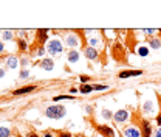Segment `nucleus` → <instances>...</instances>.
<instances>
[{
	"label": "nucleus",
	"mask_w": 161,
	"mask_h": 137,
	"mask_svg": "<svg viewBox=\"0 0 161 137\" xmlns=\"http://www.w3.org/2000/svg\"><path fill=\"white\" fill-rule=\"evenodd\" d=\"M65 107L62 104H53V106H48L45 109V115L48 118H53V120H59L65 115Z\"/></svg>",
	"instance_id": "f257e3e1"
},
{
	"label": "nucleus",
	"mask_w": 161,
	"mask_h": 137,
	"mask_svg": "<svg viewBox=\"0 0 161 137\" xmlns=\"http://www.w3.org/2000/svg\"><path fill=\"white\" fill-rule=\"evenodd\" d=\"M47 48H48V53L53 54V56H56V54H61V53L64 51L62 42H61L59 39H51L50 42H48V45H47Z\"/></svg>",
	"instance_id": "f03ea898"
},
{
	"label": "nucleus",
	"mask_w": 161,
	"mask_h": 137,
	"mask_svg": "<svg viewBox=\"0 0 161 137\" xmlns=\"http://www.w3.org/2000/svg\"><path fill=\"white\" fill-rule=\"evenodd\" d=\"M113 120L116 123H124V121L129 120V112L126 111V109H119V111H116L113 114Z\"/></svg>",
	"instance_id": "7ed1b4c3"
},
{
	"label": "nucleus",
	"mask_w": 161,
	"mask_h": 137,
	"mask_svg": "<svg viewBox=\"0 0 161 137\" xmlns=\"http://www.w3.org/2000/svg\"><path fill=\"white\" fill-rule=\"evenodd\" d=\"M84 54H85V58L87 59H91V61H96L98 58H99V53H98V50L96 48H93V47H85V50H84Z\"/></svg>",
	"instance_id": "20e7f679"
},
{
	"label": "nucleus",
	"mask_w": 161,
	"mask_h": 137,
	"mask_svg": "<svg viewBox=\"0 0 161 137\" xmlns=\"http://www.w3.org/2000/svg\"><path fill=\"white\" fill-rule=\"evenodd\" d=\"M143 134H141V131L136 128V126H127V128H124V137H141Z\"/></svg>",
	"instance_id": "39448f33"
},
{
	"label": "nucleus",
	"mask_w": 161,
	"mask_h": 137,
	"mask_svg": "<svg viewBox=\"0 0 161 137\" xmlns=\"http://www.w3.org/2000/svg\"><path fill=\"white\" fill-rule=\"evenodd\" d=\"M98 132L104 137H115V132L110 126H107V125H98Z\"/></svg>",
	"instance_id": "423d86ee"
},
{
	"label": "nucleus",
	"mask_w": 161,
	"mask_h": 137,
	"mask_svg": "<svg viewBox=\"0 0 161 137\" xmlns=\"http://www.w3.org/2000/svg\"><path fill=\"white\" fill-rule=\"evenodd\" d=\"M65 42H67V45H68V47H71V48L74 50V47L79 45V39H77V36L68 33V34L65 36Z\"/></svg>",
	"instance_id": "0eeeda50"
},
{
	"label": "nucleus",
	"mask_w": 161,
	"mask_h": 137,
	"mask_svg": "<svg viewBox=\"0 0 161 137\" xmlns=\"http://www.w3.org/2000/svg\"><path fill=\"white\" fill-rule=\"evenodd\" d=\"M143 75V70H123L121 73H118L119 78H132V76H140Z\"/></svg>",
	"instance_id": "6e6552de"
},
{
	"label": "nucleus",
	"mask_w": 161,
	"mask_h": 137,
	"mask_svg": "<svg viewBox=\"0 0 161 137\" xmlns=\"http://www.w3.org/2000/svg\"><path fill=\"white\" fill-rule=\"evenodd\" d=\"M155 107H156V104H155L152 100H147V101L143 103V112H146V114H152V112L155 111Z\"/></svg>",
	"instance_id": "1a4fd4ad"
},
{
	"label": "nucleus",
	"mask_w": 161,
	"mask_h": 137,
	"mask_svg": "<svg viewBox=\"0 0 161 137\" xmlns=\"http://www.w3.org/2000/svg\"><path fill=\"white\" fill-rule=\"evenodd\" d=\"M48 30H37V42L40 44V47H44V42L48 39Z\"/></svg>",
	"instance_id": "9d476101"
},
{
	"label": "nucleus",
	"mask_w": 161,
	"mask_h": 137,
	"mask_svg": "<svg viewBox=\"0 0 161 137\" xmlns=\"http://www.w3.org/2000/svg\"><path fill=\"white\" fill-rule=\"evenodd\" d=\"M80 58V54L77 50H70L68 53H67V59H68V62H77Z\"/></svg>",
	"instance_id": "9b49d317"
},
{
	"label": "nucleus",
	"mask_w": 161,
	"mask_h": 137,
	"mask_svg": "<svg viewBox=\"0 0 161 137\" xmlns=\"http://www.w3.org/2000/svg\"><path fill=\"white\" fill-rule=\"evenodd\" d=\"M152 135V126L147 120H143V137H150Z\"/></svg>",
	"instance_id": "f8f14e48"
},
{
	"label": "nucleus",
	"mask_w": 161,
	"mask_h": 137,
	"mask_svg": "<svg viewBox=\"0 0 161 137\" xmlns=\"http://www.w3.org/2000/svg\"><path fill=\"white\" fill-rule=\"evenodd\" d=\"M40 67H42L44 70H53V67H54V62H53V59L45 58V59L40 61Z\"/></svg>",
	"instance_id": "ddd939ff"
},
{
	"label": "nucleus",
	"mask_w": 161,
	"mask_h": 137,
	"mask_svg": "<svg viewBox=\"0 0 161 137\" xmlns=\"http://www.w3.org/2000/svg\"><path fill=\"white\" fill-rule=\"evenodd\" d=\"M33 90H36V86H26V87H22V89H16L14 92V95H23V93H28V92H33Z\"/></svg>",
	"instance_id": "4468645a"
},
{
	"label": "nucleus",
	"mask_w": 161,
	"mask_h": 137,
	"mask_svg": "<svg viewBox=\"0 0 161 137\" xmlns=\"http://www.w3.org/2000/svg\"><path fill=\"white\" fill-rule=\"evenodd\" d=\"M19 65V59L16 58V56H9L8 59H6V67L8 68H16Z\"/></svg>",
	"instance_id": "2eb2a0df"
},
{
	"label": "nucleus",
	"mask_w": 161,
	"mask_h": 137,
	"mask_svg": "<svg viewBox=\"0 0 161 137\" xmlns=\"http://www.w3.org/2000/svg\"><path fill=\"white\" fill-rule=\"evenodd\" d=\"M149 44H150V48H153V50H159V48H161V39H158V37H152V39L149 40Z\"/></svg>",
	"instance_id": "dca6fc26"
},
{
	"label": "nucleus",
	"mask_w": 161,
	"mask_h": 137,
	"mask_svg": "<svg viewBox=\"0 0 161 137\" xmlns=\"http://www.w3.org/2000/svg\"><path fill=\"white\" fill-rule=\"evenodd\" d=\"M79 90H80V93H90L93 90V86L91 84H82Z\"/></svg>",
	"instance_id": "f3484780"
},
{
	"label": "nucleus",
	"mask_w": 161,
	"mask_h": 137,
	"mask_svg": "<svg viewBox=\"0 0 161 137\" xmlns=\"http://www.w3.org/2000/svg\"><path fill=\"white\" fill-rule=\"evenodd\" d=\"M101 115H102V118H105V120L113 118V114L109 111V109H102V111H101Z\"/></svg>",
	"instance_id": "a211bd4d"
},
{
	"label": "nucleus",
	"mask_w": 161,
	"mask_h": 137,
	"mask_svg": "<svg viewBox=\"0 0 161 137\" xmlns=\"http://www.w3.org/2000/svg\"><path fill=\"white\" fill-rule=\"evenodd\" d=\"M61 100H73V97L71 95H56L54 98H53V101H61Z\"/></svg>",
	"instance_id": "6ab92c4d"
},
{
	"label": "nucleus",
	"mask_w": 161,
	"mask_h": 137,
	"mask_svg": "<svg viewBox=\"0 0 161 137\" xmlns=\"http://www.w3.org/2000/svg\"><path fill=\"white\" fill-rule=\"evenodd\" d=\"M138 54H140V56H147V54H149V48L144 47V45L138 47Z\"/></svg>",
	"instance_id": "aec40b11"
},
{
	"label": "nucleus",
	"mask_w": 161,
	"mask_h": 137,
	"mask_svg": "<svg viewBox=\"0 0 161 137\" xmlns=\"http://www.w3.org/2000/svg\"><path fill=\"white\" fill-rule=\"evenodd\" d=\"M11 131L6 126H0V137H9Z\"/></svg>",
	"instance_id": "412c9836"
},
{
	"label": "nucleus",
	"mask_w": 161,
	"mask_h": 137,
	"mask_svg": "<svg viewBox=\"0 0 161 137\" xmlns=\"http://www.w3.org/2000/svg\"><path fill=\"white\" fill-rule=\"evenodd\" d=\"M17 45H19V48H20L22 51H25L26 48H28V44H26V42H25V40H23V39H19V42H17Z\"/></svg>",
	"instance_id": "4be33fe9"
},
{
	"label": "nucleus",
	"mask_w": 161,
	"mask_h": 137,
	"mask_svg": "<svg viewBox=\"0 0 161 137\" xmlns=\"http://www.w3.org/2000/svg\"><path fill=\"white\" fill-rule=\"evenodd\" d=\"M88 44H90V47L96 48V47H98V44H99V40H98L96 37H90V39H88Z\"/></svg>",
	"instance_id": "5701e85b"
},
{
	"label": "nucleus",
	"mask_w": 161,
	"mask_h": 137,
	"mask_svg": "<svg viewBox=\"0 0 161 137\" xmlns=\"http://www.w3.org/2000/svg\"><path fill=\"white\" fill-rule=\"evenodd\" d=\"M2 37H3L5 40H11V39H12V31H9V30H8V31H3V33H2Z\"/></svg>",
	"instance_id": "b1692460"
},
{
	"label": "nucleus",
	"mask_w": 161,
	"mask_h": 137,
	"mask_svg": "<svg viewBox=\"0 0 161 137\" xmlns=\"http://www.w3.org/2000/svg\"><path fill=\"white\" fill-rule=\"evenodd\" d=\"M109 86H104V84H95L93 86V90H107Z\"/></svg>",
	"instance_id": "393cba45"
},
{
	"label": "nucleus",
	"mask_w": 161,
	"mask_h": 137,
	"mask_svg": "<svg viewBox=\"0 0 161 137\" xmlns=\"http://www.w3.org/2000/svg\"><path fill=\"white\" fill-rule=\"evenodd\" d=\"M28 76H30V72L26 70V68H23V70L20 72V78H22V79H25V78H28Z\"/></svg>",
	"instance_id": "a878e982"
},
{
	"label": "nucleus",
	"mask_w": 161,
	"mask_h": 137,
	"mask_svg": "<svg viewBox=\"0 0 161 137\" xmlns=\"http://www.w3.org/2000/svg\"><path fill=\"white\" fill-rule=\"evenodd\" d=\"M44 51H45V48H44V47H39V50H37V54H39V56H42V54H44Z\"/></svg>",
	"instance_id": "bb28decb"
},
{
	"label": "nucleus",
	"mask_w": 161,
	"mask_h": 137,
	"mask_svg": "<svg viewBox=\"0 0 161 137\" xmlns=\"http://www.w3.org/2000/svg\"><path fill=\"white\" fill-rule=\"evenodd\" d=\"M59 137H71V134H70V132H61Z\"/></svg>",
	"instance_id": "cd10ccee"
},
{
	"label": "nucleus",
	"mask_w": 161,
	"mask_h": 137,
	"mask_svg": "<svg viewBox=\"0 0 161 137\" xmlns=\"http://www.w3.org/2000/svg\"><path fill=\"white\" fill-rule=\"evenodd\" d=\"M156 123H158V126L161 128V112L158 114V117H156Z\"/></svg>",
	"instance_id": "c85d7f7f"
},
{
	"label": "nucleus",
	"mask_w": 161,
	"mask_h": 137,
	"mask_svg": "<svg viewBox=\"0 0 161 137\" xmlns=\"http://www.w3.org/2000/svg\"><path fill=\"white\" fill-rule=\"evenodd\" d=\"M20 64H22L23 67H26V65H28V59H20Z\"/></svg>",
	"instance_id": "c756f323"
},
{
	"label": "nucleus",
	"mask_w": 161,
	"mask_h": 137,
	"mask_svg": "<svg viewBox=\"0 0 161 137\" xmlns=\"http://www.w3.org/2000/svg\"><path fill=\"white\" fill-rule=\"evenodd\" d=\"M80 81H82V83H87V81H88V76L82 75V76H80Z\"/></svg>",
	"instance_id": "7c9ffc66"
},
{
	"label": "nucleus",
	"mask_w": 161,
	"mask_h": 137,
	"mask_svg": "<svg viewBox=\"0 0 161 137\" xmlns=\"http://www.w3.org/2000/svg\"><path fill=\"white\" fill-rule=\"evenodd\" d=\"M155 137H161V128H158V129L155 131Z\"/></svg>",
	"instance_id": "2f4dec72"
},
{
	"label": "nucleus",
	"mask_w": 161,
	"mask_h": 137,
	"mask_svg": "<svg viewBox=\"0 0 161 137\" xmlns=\"http://www.w3.org/2000/svg\"><path fill=\"white\" fill-rule=\"evenodd\" d=\"M146 34H155V30H144Z\"/></svg>",
	"instance_id": "473e14b6"
},
{
	"label": "nucleus",
	"mask_w": 161,
	"mask_h": 137,
	"mask_svg": "<svg viewBox=\"0 0 161 137\" xmlns=\"http://www.w3.org/2000/svg\"><path fill=\"white\" fill-rule=\"evenodd\" d=\"M5 51V45H3V42H0V54H2Z\"/></svg>",
	"instance_id": "72a5a7b5"
},
{
	"label": "nucleus",
	"mask_w": 161,
	"mask_h": 137,
	"mask_svg": "<svg viewBox=\"0 0 161 137\" xmlns=\"http://www.w3.org/2000/svg\"><path fill=\"white\" fill-rule=\"evenodd\" d=\"M28 137H39L36 132H28Z\"/></svg>",
	"instance_id": "f704fd0d"
},
{
	"label": "nucleus",
	"mask_w": 161,
	"mask_h": 137,
	"mask_svg": "<svg viewBox=\"0 0 161 137\" xmlns=\"http://www.w3.org/2000/svg\"><path fill=\"white\" fill-rule=\"evenodd\" d=\"M5 76V70H3V68H0V78H3Z\"/></svg>",
	"instance_id": "c9c22d12"
},
{
	"label": "nucleus",
	"mask_w": 161,
	"mask_h": 137,
	"mask_svg": "<svg viewBox=\"0 0 161 137\" xmlns=\"http://www.w3.org/2000/svg\"><path fill=\"white\" fill-rule=\"evenodd\" d=\"M44 135H45V137H53V134H51V132H50V131H47V132H45V134H44Z\"/></svg>",
	"instance_id": "e433bc0d"
},
{
	"label": "nucleus",
	"mask_w": 161,
	"mask_h": 137,
	"mask_svg": "<svg viewBox=\"0 0 161 137\" xmlns=\"http://www.w3.org/2000/svg\"><path fill=\"white\" fill-rule=\"evenodd\" d=\"M159 33H161V30H159Z\"/></svg>",
	"instance_id": "4c0bfd02"
}]
</instances>
